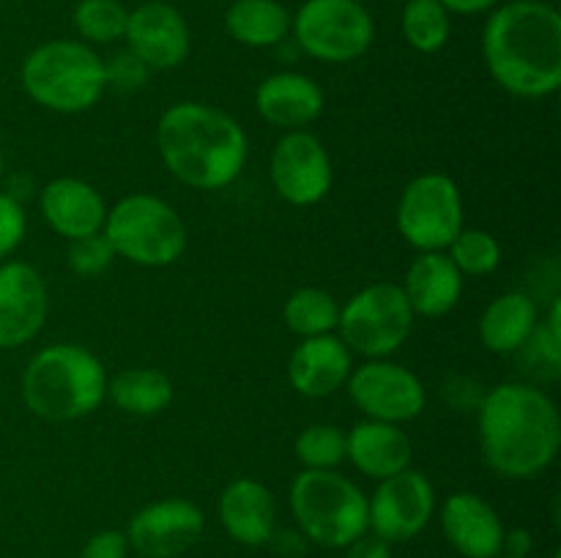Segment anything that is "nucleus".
Listing matches in <instances>:
<instances>
[{"label":"nucleus","instance_id":"nucleus-1","mask_svg":"<svg viewBox=\"0 0 561 558\" xmlns=\"http://www.w3.org/2000/svg\"><path fill=\"white\" fill-rule=\"evenodd\" d=\"M477 432L488 468L504 479H535L557 460L561 416L540 386L499 383L482 397Z\"/></svg>","mask_w":561,"mask_h":558},{"label":"nucleus","instance_id":"nucleus-2","mask_svg":"<svg viewBox=\"0 0 561 558\" xmlns=\"http://www.w3.org/2000/svg\"><path fill=\"white\" fill-rule=\"evenodd\" d=\"M482 58L504 91L546 98L561 88V16L542 0H513L488 16Z\"/></svg>","mask_w":561,"mask_h":558},{"label":"nucleus","instance_id":"nucleus-3","mask_svg":"<svg viewBox=\"0 0 561 558\" xmlns=\"http://www.w3.org/2000/svg\"><path fill=\"white\" fill-rule=\"evenodd\" d=\"M157 151L184 186L217 191L233 184L250 156L247 131L233 115L203 102H179L157 124Z\"/></svg>","mask_w":561,"mask_h":558},{"label":"nucleus","instance_id":"nucleus-4","mask_svg":"<svg viewBox=\"0 0 561 558\" xmlns=\"http://www.w3.org/2000/svg\"><path fill=\"white\" fill-rule=\"evenodd\" d=\"M107 370L93 350L75 342L47 345L22 372V399L44 421H77L107 399Z\"/></svg>","mask_w":561,"mask_h":558},{"label":"nucleus","instance_id":"nucleus-5","mask_svg":"<svg viewBox=\"0 0 561 558\" xmlns=\"http://www.w3.org/2000/svg\"><path fill=\"white\" fill-rule=\"evenodd\" d=\"M22 88L38 107L77 115L96 107L107 91L104 60L88 44L71 38L38 44L22 60Z\"/></svg>","mask_w":561,"mask_h":558},{"label":"nucleus","instance_id":"nucleus-6","mask_svg":"<svg viewBox=\"0 0 561 558\" xmlns=\"http://www.w3.org/2000/svg\"><path fill=\"white\" fill-rule=\"evenodd\" d=\"M290 514L312 545L343 550L367 534V496L340 470H301L290 481Z\"/></svg>","mask_w":561,"mask_h":558},{"label":"nucleus","instance_id":"nucleus-7","mask_svg":"<svg viewBox=\"0 0 561 558\" xmlns=\"http://www.w3.org/2000/svg\"><path fill=\"white\" fill-rule=\"evenodd\" d=\"M102 233L113 244L115 257L142 268L173 266L190 244L181 213L168 200L146 191L121 197L107 208Z\"/></svg>","mask_w":561,"mask_h":558},{"label":"nucleus","instance_id":"nucleus-8","mask_svg":"<svg viewBox=\"0 0 561 558\" xmlns=\"http://www.w3.org/2000/svg\"><path fill=\"white\" fill-rule=\"evenodd\" d=\"M414 317L400 284L373 282L340 306L337 337L351 353L365 359H389L411 337Z\"/></svg>","mask_w":561,"mask_h":558},{"label":"nucleus","instance_id":"nucleus-9","mask_svg":"<svg viewBox=\"0 0 561 558\" xmlns=\"http://www.w3.org/2000/svg\"><path fill=\"white\" fill-rule=\"evenodd\" d=\"M290 31L305 55L321 63L359 60L376 38V22L359 0H305Z\"/></svg>","mask_w":561,"mask_h":558},{"label":"nucleus","instance_id":"nucleus-10","mask_svg":"<svg viewBox=\"0 0 561 558\" xmlns=\"http://www.w3.org/2000/svg\"><path fill=\"white\" fill-rule=\"evenodd\" d=\"M394 222L416 252H444L463 230L460 186L447 173L416 175L400 195Z\"/></svg>","mask_w":561,"mask_h":558},{"label":"nucleus","instance_id":"nucleus-11","mask_svg":"<svg viewBox=\"0 0 561 558\" xmlns=\"http://www.w3.org/2000/svg\"><path fill=\"white\" fill-rule=\"evenodd\" d=\"M345 388L365 419L389 425L414 421L427 405L425 383L420 375L389 359H367L362 367H354Z\"/></svg>","mask_w":561,"mask_h":558},{"label":"nucleus","instance_id":"nucleus-12","mask_svg":"<svg viewBox=\"0 0 561 558\" xmlns=\"http://www.w3.org/2000/svg\"><path fill=\"white\" fill-rule=\"evenodd\" d=\"M436 514V490L422 470L405 468L378 481L367 498V531L383 542H409L427 528Z\"/></svg>","mask_w":561,"mask_h":558},{"label":"nucleus","instance_id":"nucleus-13","mask_svg":"<svg viewBox=\"0 0 561 558\" xmlns=\"http://www.w3.org/2000/svg\"><path fill=\"white\" fill-rule=\"evenodd\" d=\"M268 178L288 206H318L332 191L334 167L327 146L312 131H285L272 151Z\"/></svg>","mask_w":561,"mask_h":558},{"label":"nucleus","instance_id":"nucleus-14","mask_svg":"<svg viewBox=\"0 0 561 558\" xmlns=\"http://www.w3.org/2000/svg\"><path fill=\"white\" fill-rule=\"evenodd\" d=\"M206 514L190 498H162L131 514L126 525L129 547L142 558H179L197 545Z\"/></svg>","mask_w":561,"mask_h":558},{"label":"nucleus","instance_id":"nucleus-15","mask_svg":"<svg viewBox=\"0 0 561 558\" xmlns=\"http://www.w3.org/2000/svg\"><path fill=\"white\" fill-rule=\"evenodd\" d=\"M49 312L47 282L22 260L0 263V350H14L36 339Z\"/></svg>","mask_w":561,"mask_h":558},{"label":"nucleus","instance_id":"nucleus-16","mask_svg":"<svg viewBox=\"0 0 561 558\" xmlns=\"http://www.w3.org/2000/svg\"><path fill=\"white\" fill-rule=\"evenodd\" d=\"M126 49L148 71L175 69L190 55V25L175 5L148 0L129 11L126 20Z\"/></svg>","mask_w":561,"mask_h":558},{"label":"nucleus","instance_id":"nucleus-17","mask_svg":"<svg viewBox=\"0 0 561 558\" xmlns=\"http://www.w3.org/2000/svg\"><path fill=\"white\" fill-rule=\"evenodd\" d=\"M444 539L463 558H499L504 553V528L496 509L477 492H453L438 512Z\"/></svg>","mask_w":561,"mask_h":558},{"label":"nucleus","instance_id":"nucleus-18","mask_svg":"<svg viewBox=\"0 0 561 558\" xmlns=\"http://www.w3.org/2000/svg\"><path fill=\"white\" fill-rule=\"evenodd\" d=\"M38 211L53 233L64 235L66 241H77L102 233L107 202L93 184L66 175L53 178L38 191Z\"/></svg>","mask_w":561,"mask_h":558},{"label":"nucleus","instance_id":"nucleus-19","mask_svg":"<svg viewBox=\"0 0 561 558\" xmlns=\"http://www.w3.org/2000/svg\"><path fill=\"white\" fill-rule=\"evenodd\" d=\"M351 370H354V353L345 348L337 334L301 339L288 359L290 386L310 399L332 397L334 392H340L348 383Z\"/></svg>","mask_w":561,"mask_h":558},{"label":"nucleus","instance_id":"nucleus-20","mask_svg":"<svg viewBox=\"0 0 561 558\" xmlns=\"http://www.w3.org/2000/svg\"><path fill=\"white\" fill-rule=\"evenodd\" d=\"M219 523L225 534L244 547H263L277 531V501L263 481L241 476L219 496Z\"/></svg>","mask_w":561,"mask_h":558},{"label":"nucleus","instance_id":"nucleus-21","mask_svg":"<svg viewBox=\"0 0 561 558\" xmlns=\"http://www.w3.org/2000/svg\"><path fill=\"white\" fill-rule=\"evenodd\" d=\"M321 85L299 71H277L268 74L255 88V109L266 124L283 131H299L316 124L323 113Z\"/></svg>","mask_w":561,"mask_h":558},{"label":"nucleus","instance_id":"nucleus-22","mask_svg":"<svg viewBox=\"0 0 561 558\" xmlns=\"http://www.w3.org/2000/svg\"><path fill=\"white\" fill-rule=\"evenodd\" d=\"M411 457L414 446L400 425L365 419L345 432V460L376 481L411 468Z\"/></svg>","mask_w":561,"mask_h":558},{"label":"nucleus","instance_id":"nucleus-23","mask_svg":"<svg viewBox=\"0 0 561 558\" xmlns=\"http://www.w3.org/2000/svg\"><path fill=\"white\" fill-rule=\"evenodd\" d=\"M400 288L414 315L442 317L458 306L463 295V274L455 268L447 252H420L411 260Z\"/></svg>","mask_w":561,"mask_h":558},{"label":"nucleus","instance_id":"nucleus-24","mask_svg":"<svg viewBox=\"0 0 561 558\" xmlns=\"http://www.w3.org/2000/svg\"><path fill=\"white\" fill-rule=\"evenodd\" d=\"M537 323H540V312H537L535 299L524 290H507L485 306L477 332H480V342L491 353L507 356L529 345Z\"/></svg>","mask_w":561,"mask_h":558},{"label":"nucleus","instance_id":"nucleus-25","mask_svg":"<svg viewBox=\"0 0 561 558\" xmlns=\"http://www.w3.org/2000/svg\"><path fill=\"white\" fill-rule=\"evenodd\" d=\"M225 31L244 47L266 49L285 42L290 33V14L277 0H236L225 11Z\"/></svg>","mask_w":561,"mask_h":558},{"label":"nucleus","instance_id":"nucleus-26","mask_svg":"<svg viewBox=\"0 0 561 558\" xmlns=\"http://www.w3.org/2000/svg\"><path fill=\"white\" fill-rule=\"evenodd\" d=\"M107 397L129 416H157L173 403V381L153 367H131L110 377Z\"/></svg>","mask_w":561,"mask_h":558},{"label":"nucleus","instance_id":"nucleus-27","mask_svg":"<svg viewBox=\"0 0 561 558\" xmlns=\"http://www.w3.org/2000/svg\"><path fill=\"white\" fill-rule=\"evenodd\" d=\"M283 317L296 337H321V334L337 332L340 304L327 290L299 288L285 301Z\"/></svg>","mask_w":561,"mask_h":558},{"label":"nucleus","instance_id":"nucleus-28","mask_svg":"<svg viewBox=\"0 0 561 558\" xmlns=\"http://www.w3.org/2000/svg\"><path fill=\"white\" fill-rule=\"evenodd\" d=\"M400 27L416 53L433 55L447 47L453 36V14L438 0H405Z\"/></svg>","mask_w":561,"mask_h":558},{"label":"nucleus","instance_id":"nucleus-29","mask_svg":"<svg viewBox=\"0 0 561 558\" xmlns=\"http://www.w3.org/2000/svg\"><path fill=\"white\" fill-rule=\"evenodd\" d=\"M444 252L463 277H488L502 263V246L496 235L482 228H463Z\"/></svg>","mask_w":561,"mask_h":558},{"label":"nucleus","instance_id":"nucleus-30","mask_svg":"<svg viewBox=\"0 0 561 558\" xmlns=\"http://www.w3.org/2000/svg\"><path fill=\"white\" fill-rule=\"evenodd\" d=\"M294 452L305 470H337L345 463V432L334 425H310L299 432Z\"/></svg>","mask_w":561,"mask_h":558},{"label":"nucleus","instance_id":"nucleus-31","mask_svg":"<svg viewBox=\"0 0 561 558\" xmlns=\"http://www.w3.org/2000/svg\"><path fill=\"white\" fill-rule=\"evenodd\" d=\"M129 11L118 0H80L75 9V27L91 44H113L124 38Z\"/></svg>","mask_w":561,"mask_h":558},{"label":"nucleus","instance_id":"nucleus-32","mask_svg":"<svg viewBox=\"0 0 561 558\" xmlns=\"http://www.w3.org/2000/svg\"><path fill=\"white\" fill-rule=\"evenodd\" d=\"M71 274L77 277H96L107 271L115 263V249L104 233L85 235V239L69 241V255H66Z\"/></svg>","mask_w":561,"mask_h":558},{"label":"nucleus","instance_id":"nucleus-33","mask_svg":"<svg viewBox=\"0 0 561 558\" xmlns=\"http://www.w3.org/2000/svg\"><path fill=\"white\" fill-rule=\"evenodd\" d=\"M27 213L22 200H16L9 191H0V260L9 257L16 246L25 241Z\"/></svg>","mask_w":561,"mask_h":558},{"label":"nucleus","instance_id":"nucleus-34","mask_svg":"<svg viewBox=\"0 0 561 558\" xmlns=\"http://www.w3.org/2000/svg\"><path fill=\"white\" fill-rule=\"evenodd\" d=\"M529 342L537 345V353L546 361L548 367L559 370L561 364V301H553L551 312L546 317H540L535 334H531Z\"/></svg>","mask_w":561,"mask_h":558},{"label":"nucleus","instance_id":"nucleus-35","mask_svg":"<svg viewBox=\"0 0 561 558\" xmlns=\"http://www.w3.org/2000/svg\"><path fill=\"white\" fill-rule=\"evenodd\" d=\"M104 77H107V88H115V91H137V88L146 85L148 69L126 49V53H118L110 60H104Z\"/></svg>","mask_w":561,"mask_h":558},{"label":"nucleus","instance_id":"nucleus-36","mask_svg":"<svg viewBox=\"0 0 561 558\" xmlns=\"http://www.w3.org/2000/svg\"><path fill=\"white\" fill-rule=\"evenodd\" d=\"M129 550L131 547L124 531L104 528L96 531V534L82 545L80 558H129Z\"/></svg>","mask_w":561,"mask_h":558},{"label":"nucleus","instance_id":"nucleus-37","mask_svg":"<svg viewBox=\"0 0 561 558\" xmlns=\"http://www.w3.org/2000/svg\"><path fill=\"white\" fill-rule=\"evenodd\" d=\"M343 550L345 558H392V545L383 542L381 536L370 534V531L351 542L348 547H343Z\"/></svg>","mask_w":561,"mask_h":558},{"label":"nucleus","instance_id":"nucleus-38","mask_svg":"<svg viewBox=\"0 0 561 558\" xmlns=\"http://www.w3.org/2000/svg\"><path fill=\"white\" fill-rule=\"evenodd\" d=\"M449 14H485V11H493L499 5V0H438Z\"/></svg>","mask_w":561,"mask_h":558},{"label":"nucleus","instance_id":"nucleus-39","mask_svg":"<svg viewBox=\"0 0 561 558\" xmlns=\"http://www.w3.org/2000/svg\"><path fill=\"white\" fill-rule=\"evenodd\" d=\"M531 550V534L529 531L518 528V531H507L504 534V553L502 556H518V558H526Z\"/></svg>","mask_w":561,"mask_h":558},{"label":"nucleus","instance_id":"nucleus-40","mask_svg":"<svg viewBox=\"0 0 561 558\" xmlns=\"http://www.w3.org/2000/svg\"><path fill=\"white\" fill-rule=\"evenodd\" d=\"M3 170H5V162H3V153H0V178H3Z\"/></svg>","mask_w":561,"mask_h":558},{"label":"nucleus","instance_id":"nucleus-41","mask_svg":"<svg viewBox=\"0 0 561 558\" xmlns=\"http://www.w3.org/2000/svg\"><path fill=\"white\" fill-rule=\"evenodd\" d=\"M499 558H518V556H499Z\"/></svg>","mask_w":561,"mask_h":558},{"label":"nucleus","instance_id":"nucleus-42","mask_svg":"<svg viewBox=\"0 0 561 558\" xmlns=\"http://www.w3.org/2000/svg\"><path fill=\"white\" fill-rule=\"evenodd\" d=\"M0 558H3V556H0Z\"/></svg>","mask_w":561,"mask_h":558}]
</instances>
